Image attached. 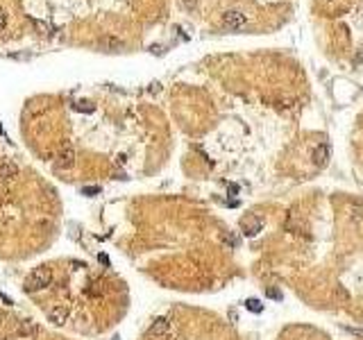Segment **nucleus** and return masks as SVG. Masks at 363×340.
Masks as SVG:
<instances>
[{
  "label": "nucleus",
  "mask_w": 363,
  "mask_h": 340,
  "mask_svg": "<svg viewBox=\"0 0 363 340\" xmlns=\"http://www.w3.org/2000/svg\"><path fill=\"white\" fill-rule=\"evenodd\" d=\"M52 281V270L50 268H36L34 272H30L28 279H25V292H36V290H44L48 288Z\"/></svg>",
  "instance_id": "obj_1"
},
{
  "label": "nucleus",
  "mask_w": 363,
  "mask_h": 340,
  "mask_svg": "<svg viewBox=\"0 0 363 340\" xmlns=\"http://www.w3.org/2000/svg\"><path fill=\"white\" fill-rule=\"evenodd\" d=\"M220 23H223V28L229 30V32H239V30H243L245 25H248V18H245V14L239 12V9H227V12L220 16Z\"/></svg>",
  "instance_id": "obj_2"
},
{
  "label": "nucleus",
  "mask_w": 363,
  "mask_h": 340,
  "mask_svg": "<svg viewBox=\"0 0 363 340\" xmlns=\"http://www.w3.org/2000/svg\"><path fill=\"white\" fill-rule=\"evenodd\" d=\"M73 164H75V148H73L71 143H64V145H61V150L57 152L55 168L68 170V168H73Z\"/></svg>",
  "instance_id": "obj_3"
},
{
  "label": "nucleus",
  "mask_w": 363,
  "mask_h": 340,
  "mask_svg": "<svg viewBox=\"0 0 363 340\" xmlns=\"http://www.w3.org/2000/svg\"><path fill=\"white\" fill-rule=\"evenodd\" d=\"M170 336V320L168 318H157L148 329V338L152 340H166Z\"/></svg>",
  "instance_id": "obj_4"
},
{
  "label": "nucleus",
  "mask_w": 363,
  "mask_h": 340,
  "mask_svg": "<svg viewBox=\"0 0 363 340\" xmlns=\"http://www.w3.org/2000/svg\"><path fill=\"white\" fill-rule=\"evenodd\" d=\"M241 224H243L245 236H257V234L261 232V227H264V220H261L259 216H245L243 220H241Z\"/></svg>",
  "instance_id": "obj_5"
},
{
  "label": "nucleus",
  "mask_w": 363,
  "mask_h": 340,
  "mask_svg": "<svg viewBox=\"0 0 363 340\" xmlns=\"http://www.w3.org/2000/svg\"><path fill=\"white\" fill-rule=\"evenodd\" d=\"M311 161H313V166H318V168H325L327 161H329V145L327 143L315 145L313 152H311Z\"/></svg>",
  "instance_id": "obj_6"
},
{
  "label": "nucleus",
  "mask_w": 363,
  "mask_h": 340,
  "mask_svg": "<svg viewBox=\"0 0 363 340\" xmlns=\"http://www.w3.org/2000/svg\"><path fill=\"white\" fill-rule=\"evenodd\" d=\"M347 211H350V220L359 229H363V202H352L347 207Z\"/></svg>",
  "instance_id": "obj_7"
},
{
  "label": "nucleus",
  "mask_w": 363,
  "mask_h": 340,
  "mask_svg": "<svg viewBox=\"0 0 363 340\" xmlns=\"http://www.w3.org/2000/svg\"><path fill=\"white\" fill-rule=\"evenodd\" d=\"M48 320L52 324H57V327H61V324H66L68 320V308L66 306H55L52 311L48 313Z\"/></svg>",
  "instance_id": "obj_8"
},
{
  "label": "nucleus",
  "mask_w": 363,
  "mask_h": 340,
  "mask_svg": "<svg viewBox=\"0 0 363 340\" xmlns=\"http://www.w3.org/2000/svg\"><path fill=\"white\" fill-rule=\"evenodd\" d=\"M16 175H18V168L14 164H9V161L0 164V179H3V182H12Z\"/></svg>",
  "instance_id": "obj_9"
},
{
  "label": "nucleus",
  "mask_w": 363,
  "mask_h": 340,
  "mask_svg": "<svg viewBox=\"0 0 363 340\" xmlns=\"http://www.w3.org/2000/svg\"><path fill=\"white\" fill-rule=\"evenodd\" d=\"M16 333H18L20 338H30V336H34V333H36V324H34V322H30V320L18 322V324H16Z\"/></svg>",
  "instance_id": "obj_10"
},
{
  "label": "nucleus",
  "mask_w": 363,
  "mask_h": 340,
  "mask_svg": "<svg viewBox=\"0 0 363 340\" xmlns=\"http://www.w3.org/2000/svg\"><path fill=\"white\" fill-rule=\"evenodd\" d=\"M245 308L252 311V313H261V311H264V304H261L259 300H248V302H245Z\"/></svg>",
  "instance_id": "obj_11"
},
{
  "label": "nucleus",
  "mask_w": 363,
  "mask_h": 340,
  "mask_svg": "<svg viewBox=\"0 0 363 340\" xmlns=\"http://www.w3.org/2000/svg\"><path fill=\"white\" fill-rule=\"evenodd\" d=\"M180 5L186 9V12H193V9L200 5V0H180Z\"/></svg>",
  "instance_id": "obj_12"
},
{
  "label": "nucleus",
  "mask_w": 363,
  "mask_h": 340,
  "mask_svg": "<svg viewBox=\"0 0 363 340\" xmlns=\"http://www.w3.org/2000/svg\"><path fill=\"white\" fill-rule=\"evenodd\" d=\"M82 193L84 195H96V193H100V188L98 186H87V188H82Z\"/></svg>",
  "instance_id": "obj_13"
},
{
  "label": "nucleus",
  "mask_w": 363,
  "mask_h": 340,
  "mask_svg": "<svg viewBox=\"0 0 363 340\" xmlns=\"http://www.w3.org/2000/svg\"><path fill=\"white\" fill-rule=\"evenodd\" d=\"M5 25H7V14H5V9H0V32L5 30Z\"/></svg>",
  "instance_id": "obj_14"
},
{
  "label": "nucleus",
  "mask_w": 363,
  "mask_h": 340,
  "mask_svg": "<svg viewBox=\"0 0 363 340\" xmlns=\"http://www.w3.org/2000/svg\"><path fill=\"white\" fill-rule=\"evenodd\" d=\"M268 297H272V300H282V292L275 290V288H268Z\"/></svg>",
  "instance_id": "obj_15"
},
{
  "label": "nucleus",
  "mask_w": 363,
  "mask_h": 340,
  "mask_svg": "<svg viewBox=\"0 0 363 340\" xmlns=\"http://www.w3.org/2000/svg\"><path fill=\"white\" fill-rule=\"evenodd\" d=\"M336 297H338L340 302H345V300H347V292H345V290H343V288H340V286H338V288H336Z\"/></svg>",
  "instance_id": "obj_16"
},
{
  "label": "nucleus",
  "mask_w": 363,
  "mask_h": 340,
  "mask_svg": "<svg viewBox=\"0 0 363 340\" xmlns=\"http://www.w3.org/2000/svg\"><path fill=\"white\" fill-rule=\"evenodd\" d=\"M77 109H82V111H91V107H89V102H80V107Z\"/></svg>",
  "instance_id": "obj_17"
},
{
  "label": "nucleus",
  "mask_w": 363,
  "mask_h": 340,
  "mask_svg": "<svg viewBox=\"0 0 363 340\" xmlns=\"http://www.w3.org/2000/svg\"><path fill=\"white\" fill-rule=\"evenodd\" d=\"M356 61H363V48L359 50V57H356Z\"/></svg>",
  "instance_id": "obj_18"
}]
</instances>
